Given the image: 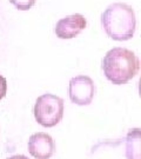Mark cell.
<instances>
[{
  "mask_svg": "<svg viewBox=\"0 0 141 159\" xmlns=\"http://www.w3.org/2000/svg\"><path fill=\"white\" fill-rule=\"evenodd\" d=\"M101 67L107 80L114 85H124L138 74L140 61L130 50L114 47L104 57Z\"/></svg>",
  "mask_w": 141,
  "mask_h": 159,
  "instance_id": "obj_1",
  "label": "cell"
},
{
  "mask_svg": "<svg viewBox=\"0 0 141 159\" xmlns=\"http://www.w3.org/2000/svg\"><path fill=\"white\" fill-rule=\"evenodd\" d=\"M101 26L113 40L126 41L132 39L136 30L134 10L124 2H114L101 14Z\"/></svg>",
  "mask_w": 141,
  "mask_h": 159,
  "instance_id": "obj_2",
  "label": "cell"
},
{
  "mask_svg": "<svg viewBox=\"0 0 141 159\" xmlns=\"http://www.w3.org/2000/svg\"><path fill=\"white\" fill-rule=\"evenodd\" d=\"M33 113L39 125L53 127L58 125L64 117V100L52 93H45L38 97Z\"/></svg>",
  "mask_w": 141,
  "mask_h": 159,
  "instance_id": "obj_3",
  "label": "cell"
},
{
  "mask_svg": "<svg viewBox=\"0 0 141 159\" xmlns=\"http://www.w3.org/2000/svg\"><path fill=\"white\" fill-rule=\"evenodd\" d=\"M68 96L74 104L87 106L95 96V84L88 75L81 74L73 77L68 84Z\"/></svg>",
  "mask_w": 141,
  "mask_h": 159,
  "instance_id": "obj_4",
  "label": "cell"
},
{
  "mask_svg": "<svg viewBox=\"0 0 141 159\" xmlns=\"http://www.w3.org/2000/svg\"><path fill=\"white\" fill-rule=\"evenodd\" d=\"M27 148L34 159H51L55 152V143L50 134L37 132L29 137Z\"/></svg>",
  "mask_w": 141,
  "mask_h": 159,
  "instance_id": "obj_5",
  "label": "cell"
},
{
  "mask_svg": "<svg viewBox=\"0 0 141 159\" xmlns=\"http://www.w3.org/2000/svg\"><path fill=\"white\" fill-rule=\"evenodd\" d=\"M87 25V20L82 14H72L60 19L55 25L56 37L60 39H72L79 35Z\"/></svg>",
  "mask_w": 141,
  "mask_h": 159,
  "instance_id": "obj_6",
  "label": "cell"
},
{
  "mask_svg": "<svg viewBox=\"0 0 141 159\" xmlns=\"http://www.w3.org/2000/svg\"><path fill=\"white\" fill-rule=\"evenodd\" d=\"M126 158L141 159L140 129H132L126 137Z\"/></svg>",
  "mask_w": 141,
  "mask_h": 159,
  "instance_id": "obj_7",
  "label": "cell"
},
{
  "mask_svg": "<svg viewBox=\"0 0 141 159\" xmlns=\"http://www.w3.org/2000/svg\"><path fill=\"white\" fill-rule=\"evenodd\" d=\"M12 5L20 11H28L35 4V0H10Z\"/></svg>",
  "mask_w": 141,
  "mask_h": 159,
  "instance_id": "obj_8",
  "label": "cell"
},
{
  "mask_svg": "<svg viewBox=\"0 0 141 159\" xmlns=\"http://www.w3.org/2000/svg\"><path fill=\"white\" fill-rule=\"evenodd\" d=\"M6 92H7V81H6L5 77H2L0 74V100L2 98H5Z\"/></svg>",
  "mask_w": 141,
  "mask_h": 159,
  "instance_id": "obj_9",
  "label": "cell"
},
{
  "mask_svg": "<svg viewBox=\"0 0 141 159\" xmlns=\"http://www.w3.org/2000/svg\"><path fill=\"white\" fill-rule=\"evenodd\" d=\"M8 159H28L26 156H24V154H15V156H12L10 157Z\"/></svg>",
  "mask_w": 141,
  "mask_h": 159,
  "instance_id": "obj_10",
  "label": "cell"
}]
</instances>
